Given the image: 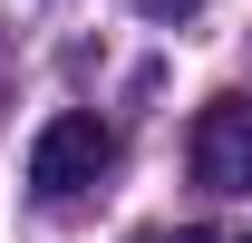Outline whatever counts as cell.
I'll return each mask as SVG.
<instances>
[{"instance_id":"6da1fadb","label":"cell","mask_w":252,"mask_h":243,"mask_svg":"<svg viewBox=\"0 0 252 243\" xmlns=\"http://www.w3.org/2000/svg\"><path fill=\"white\" fill-rule=\"evenodd\" d=\"M107 156H117V136L68 107V117H49V126L30 136V185H39V195H78V185L107 175Z\"/></svg>"},{"instance_id":"7a4b0ae2","label":"cell","mask_w":252,"mask_h":243,"mask_svg":"<svg viewBox=\"0 0 252 243\" xmlns=\"http://www.w3.org/2000/svg\"><path fill=\"white\" fill-rule=\"evenodd\" d=\"M194 175L223 185V195L252 185V97H214V107L194 117Z\"/></svg>"},{"instance_id":"3957f363","label":"cell","mask_w":252,"mask_h":243,"mask_svg":"<svg viewBox=\"0 0 252 243\" xmlns=\"http://www.w3.org/2000/svg\"><path fill=\"white\" fill-rule=\"evenodd\" d=\"M136 10H156V20H185V10H204V0H136Z\"/></svg>"},{"instance_id":"277c9868","label":"cell","mask_w":252,"mask_h":243,"mask_svg":"<svg viewBox=\"0 0 252 243\" xmlns=\"http://www.w3.org/2000/svg\"><path fill=\"white\" fill-rule=\"evenodd\" d=\"M165 243H214V234H165Z\"/></svg>"}]
</instances>
